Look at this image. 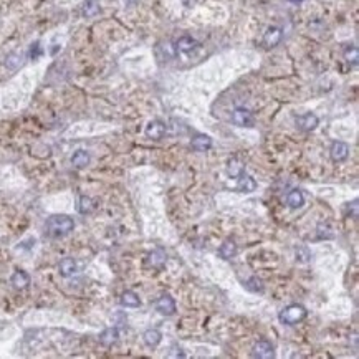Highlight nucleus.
Instances as JSON below:
<instances>
[{"label": "nucleus", "mask_w": 359, "mask_h": 359, "mask_svg": "<svg viewBox=\"0 0 359 359\" xmlns=\"http://www.w3.org/2000/svg\"><path fill=\"white\" fill-rule=\"evenodd\" d=\"M73 229H75V222L68 215H51L45 224V232L51 239L65 237Z\"/></svg>", "instance_id": "f257e3e1"}, {"label": "nucleus", "mask_w": 359, "mask_h": 359, "mask_svg": "<svg viewBox=\"0 0 359 359\" xmlns=\"http://www.w3.org/2000/svg\"><path fill=\"white\" fill-rule=\"evenodd\" d=\"M308 315L305 306L301 305H290L280 313V321L285 324H296L300 321H303Z\"/></svg>", "instance_id": "f03ea898"}, {"label": "nucleus", "mask_w": 359, "mask_h": 359, "mask_svg": "<svg viewBox=\"0 0 359 359\" xmlns=\"http://www.w3.org/2000/svg\"><path fill=\"white\" fill-rule=\"evenodd\" d=\"M232 122L240 127H252L253 126V115L245 108H235L232 113Z\"/></svg>", "instance_id": "7ed1b4c3"}, {"label": "nucleus", "mask_w": 359, "mask_h": 359, "mask_svg": "<svg viewBox=\"0 0 359 359\" xmlns=\"http://www.w3.org/2000/svg\"><path fill=\"white\" fill-rule=\"evenodd\" d=\"M252 354H253V358H258V359H270L275 356L273 344L270 341H267V339H262V341H258L253 346Z\"/></svg>", "instance_id": "20e7f679"}, {"label": "nucleus", "mask_w": 359, "mask_h": 359, "mask_svg": "<svg viewBox=\"0 0 359 359\" xmlns=\"http://www.w3.org/2000/svg\"><path fill=\"white\" fill-rule=\"evenodd\" d=\"M318 122H319L318 116L313 115V113H305V115H301L295 120L296 127L301 131H313L318 126Z\"/></svg>", "instance_id": "39448f33"}, {"label": "nucleus", "mask_w": 359, "mask_h": 359, "mask_svg": "<svg viewBox=\"0 0 359 359\" xmlns=\"http://www.w3.org/2000/svg\"><path fill=\"white\" fill-rule=\"evenodd\" d=\"M281 37H283V32L280 27L267 28V32L263 34V45H265V48H273V46H277L281 41Z\"/></svg>", "instance_id": "423d86ee"}, {"label": "nucleus", "mask_w": 359, "mask_h": 359, "mask_svg": "<svg viewBox=\"0 0 359 359\" xmlns=\"http://www.w3.org/2000/svg\"><path fill=\"white\" fill-rule=\"evenodd\" d=\"M156 310H158L160 315L171 316L176 313V301H174L171 295H162L158 300V303H156Z\"/></svg>", "instance_id": "0eeeda50"}, {"label": "nucleus", "mask_w": 359, "mask_h": 359, "mask_svg": "<svg viewBox=\"0 0 359 359\" xmlns=\"http://www.w3.org/2000/svg\"><path fill=\"white\" fill-rule=\"evenodd\" d=\"M329 154H331V159L334 162H341L349 156V146L343 141H336V143H333Z\"/></svg>", "instance_id": "6e6552de"}, {"label": "nucleus", "mask_w": 359, "mask_h": 359, "mask_svg": "<svg viewBox=\"0 0 359 359\" xmlns=\"http://www.w3.org/2000/svg\"><path fill=\"white\" fill-rule=\"evenodd\" d=\"M164 134H166V124L162 121H151L146 127V136L151 139H160Z\"/></svg>", "instance_id": "1a4fd4ad"}, {"label": "nucleus", "mask_w": 359, "mask_h": 359, "mask_svg": "<svg viewBox=\"0 0 359 359\" xmlns=\"http://www.w3.org/2000/svg\"><path fill=\"white\" fill-rule=\"evenodd\" d=\"M197 46H199L197 40L189 35H184L176 41V48H177V51H181V53H191V51L196 50Z\"/></svg>", "instance_id": "9d476101"}, {"label": "nucleus", "mask_w": 359, "mask_h": 359, "mask_svg": "<svg viewBox=\"0 0 359 359\" xmlns=\"http://www.w3.org/2000/svg\"><path fill=\"white\" fill-rule=\"evenodd\" d=\"M58 272H60V275L65 277V278L75 275V273H77V262H75L73 258H70V257L63 258L58 263Z\"/></svg>", "instance_id": "9b49d317"}, {"label": "nucleus", "mask_w": 359, "mask_h": 359, "mask_svg": "<svg viewBox=\"0 0 359 359\" xmlns=\"http://www.w3.org/2000/svg\"><path fill=\"white\" fill-rule=\"evenodd\" d=\"M237 189H240L242 192H253L255 189H257V182H255V179L252 176H248V174L242 172L239 176Z\"/></svg>", "instance_id": "f8f14e48"}, {"label": "nucleus", "mask_w": 359, "mask_h": 359, "mask_svg": "<svg viewBox=\"0 0 359 359\" xmlns=\"http://www.w3.org/2000/svg\"><path fill=\"white\" fill-rule=\"evenodd\" d=\"M10 281L17 290H23V288H27L28 285H30V277H28V273H25L23 270H17L12 275Z\"/></svg>", "instance_id": "ddd939ff"}, {"label": "nucleus", "mask_w": 359, "mask_h": 359, "mask_svg": "<svg viewBox=\"0 0 359 359\" xmlns=\"http://www.w3.org/2000/svg\"><path fill=\"white\" fill-rule=\"evenodd\" d=\"M286 204L291 207V209H301V207L305 205V197L301 191L298 189H295V191H291L290 194L286 196Z\"/></svg>", "instance_id": "4468645a"}, {"label": "nucleus", "mask_w": 359, "mask_h": 359, "mask_svg": "<svg viewBox=\"0 0 359 359\" xmlns=\"http://www.w3.org/2000/svg\"><path fill=\"white\" fill-rule=\"evenodd\" d=\"M121 305L126 306V308H138V306L141 305V300L134 291L127 290L121 295Z\"/></svg>", "instance_id": "2eb2a0df"}, {"label": "nucleus", "mask_w": 359, "mask_h": 359, "mask_svg": "<svg viewBox=\"0 0 359 359\" xmlns=\"http://www.w3.org/2000/svg\"><path fill=\"white\" fill-rule=\"evenodd\" d=\"M118 338H120V333H118L116 328H106L100 334V343L103 346H111V344H115L118 341Z\"/></svg>", "instance_id": "dca6fc26"}, {"label": "nucleus", "mask_w": 359, "mask_h": 359, "mask_svg": "<svg viewBox=\"0 0 359 359\" xmlns=\"http://www.w3.org/2000/svg\"><path fill=\"white\" fill-rule=\"evenodd\" d=\"M191 146H192V149H196V151H207V149H210L212 139L205 134H197L196 138L191 141Z\"/></svg>", "instance_id": "f3484780"}, {"label": "nucleus", "mask_w": 359, "mask_h": 359, "mask_svg": "<svg viewBox=\"0 0 359 359\" xmlns=\"http://www.w3.org/2000/svg\"><path fill=\"white\" fill-rule=\"evenodd\" d=\"M219 255L224 260H229V258L235 257V255H237V245H235V242H232V240H225V242L220 245Z\"/></svg>", "instance_id": "a211bd4d"}, {"label": "nucleus", "mask_w": 359, "mask_h": 359, "mask_svg": "<svg viewBox=\"0 0 359 359\" xmlns=\"http://www.w3.org/2000/svg\"><path fill=\"white\" fill-rule=\"evenodd\" d=\"M144 338V343L148 344L149 348H156L158 344L160 343V339H162V333L159 331V329H148V331H144L143 334Z\"/></svg>", "instance_id": "6ab92c4d"}, {"label": "nucleus", "mask_w": 359, "mask_h": 359, "mask_svg": "<svg viewBox=\"0 0 359 359\" xmlns=\"http://www.w3.org/2000/svg\"><path fill=\"white\" fill-rule=\"evenodd\" d=\"M72 164H73L75 167H78V169L86 167L88 164H89V154L86 153V151L78 149L77 153L72 156Z\"/></svg>", "instance_id": "aec40b11"}, {"label": "nucleus", "mask_w": 359, "mask_h": 359, "mask_svg": "<svg viewBox=\"0 0 359 359\" xmlns=\"http://www.w3.org/2000/svg\"><path fill=\"white\" fill-rule=\"evenodd\" d=\"M149 260L154 268H162L164 263H166V255H164L162 250H156V252L149 255Z\"/></svg>", "instance_id": "412c9836"}, {"label": "nucleus", "mask_w": 359, "mask_h": 359, "mask_svg": "<svg viewBox=\"0 0 359 359\" xmlns=\"http://www.w3.org/2000/svg\"><path fill=\"white\" fill-rule=\"evenodd\" d=\"M94 209V202L89 199L86 196H81L80 197V205H78V212L80 214H89V212H93Z\"/></svg>", "instance_id": "4be33fe9"}, {"label": "nucleus", "mask_w": 359, "mask_h": 359, "mask_svg": "<svg viewBox=\"0 0 359 359\" xmlns=\"http://www.w3.org/2000/svg\"><path fill=\"white\" fill-rule=\"evenodd\" d=\"M243 172V162L240 159H232L229 162V174L232 177H239Z\"/></svg>", "instance_id": "5701e85b"}, {"label": "nucleus", "mask_w": 359, "mask_h": 359, "mask_svg": "<svg viewBox=\"0 0 359 359\" xmlns=\"http://www.w3.org/2000/svg\"><path fill=\"white\" fill-rule=\"evenodd\" d=\"M96 12H98L96 2H94V0H86V2H84V5H83V13H84V15H86V17H93Z\"/></svg>", "instance_id": "b1692460"}, {"label": "nucleus", "mask_w": 359, "mask_h": 359, "mask_svg": "<svg viewBox=\"0 0 359 359\" xmlns=\"http://www.w3.org/2000/svg\"><path fill=\"white\" fill-rule=\"evenodd\" d=\"M344 58H346L349 63L358 65V48L356 46H348L346 51H344Z\"/></svg>", "instance_id": "393cba45"}, {"label": "nucleus", "mask_w": 359, "mask_h": 359, "mask_svg": "<svg viewBox=\"0 0 359 359\" xmlns=\"http://www.w3.org/2000/svg\"><path fill=\"white\" fill-rule=\"evenodd\" d=\"M245 286H247L248 290H252V291H262L263 290L262 281H260L258 278H252V280H248L247 283H245Z\"/></svg>", "instance_id": "a878e982"}, {"label": "nucleus", "mask_w": 359, "mask_h": 359, "mask_svg": "<svg viewBox=\"0 0 359 359\" xmlns=\"http://www.w3.org/2000/svg\"><path fill=\"white\" fill-rule=\"evenodd\" d=\"M39 43H35L34 46H32V58H37V56H39Z\"/></svg>", "instance_id": "bb28decb"}, {"label": "nucleus", "mask_w": 359, "mask_h": 359, "mask_svg": "<svg viewBox=\"0 0 359 359\" xmlns=\"http://www.w3.org/2000/svg\"><path fill=\"white\" fill-rule=\"evenodd\" d=\"M293 2H298V0H293Z\"/></svg>", "instance_id": "cd10ccee"}]
</instances>
